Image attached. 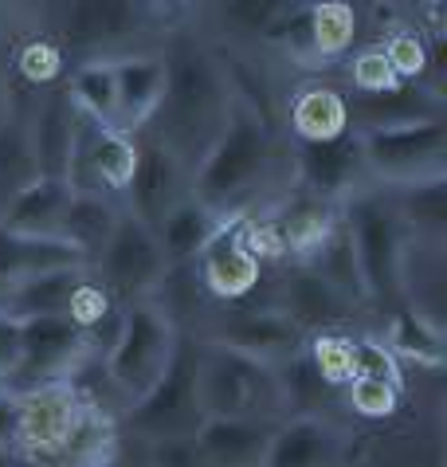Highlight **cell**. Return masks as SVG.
I'll return each mask as SVG.
<instances>
[{
    "mask_svg": "<svg viewBox=\"0 0 447 467\" xmlns=\"http://www.w3.org/2000/svg\"><path fill=\"white\" fill-rule=\"evenodd\" d=\"M8 5H12V12H16L20 5H28V0H8Z\"/></svg>",
    "mask_w": 447,
    "mask_h": 467,
    "instance_id": "681fc988",
    "label": "cell"
},
{
    "mask_svg": "<svg viewBox=\"0 0 447 467\" xmlns=\"http://www.w3.org/2000/svg\"><path fill=\"white\" fill-rule=\"evenodd\" d=\"M361 36V12L353 0H307V44L310 63H338L346 59Z\"/></svg>",
    "mask_w": 447,
    "mask_h": 467,
    "instance_id": "4316f807",
    "label": "cell"
},
{
    "mask_svg": "<svg viewBox=\"0 0 447 467\" xmlns=\"http://www.w3.org/2000/svg\"><path fill=\"white\" fill-rule=\"evenodd\" d=\"M8 28H12V5H8V0H0V44H5Z\"/></svg>",
    "mask_w": 447,
    "mask_h": 467,
    "instance_id": "c3c4849f",
    "label": "cell"
},
{
    "mask_svg": "<svg viewBox=\"0 0 447 467\" xmlns=\"http://www.w3.org/2000/svg\"><path fill=\"white\" fill-rule=\"evenodd\" d=\"M177 342H181V327L157 298L122 306L118 330H114L110 346L102 349L99 366H102V378L110 381V389L122 397L126 409L161 381V373L169 369V361H173Z\"/></svg>",
    "mask_w": 447,
    "mask_h": 467,
    "instance_id": "5b68a950",
    "label": "cell"
},
{
    "mask_svg": "<svg viewBox=\"0 0 447 467\" xmlns=\"http://www.w3.org/2000/svg\"><path fill=\"white\" fill-rule=\"evenodd\" d=\"M271 369H275V381H279L286 417H330L334 420V409L341 405V393L318 378V369L310 366L307 349L279 361V366H271Z\"/></svg>",
    "mask_w": 447,
    "mask_h": 467,
    "instance_id": "4dcf8cb0",
    "label": "cell"
},
{
    "mask_svg": "<svg viewBox=\"0 0 447 467\" xmlns=\"http://www.w3.org/2000/svg\"><path fill=\"white\" fill-rule=\"evenodd\" d=\"M157 5H165V8H173V12H185V16H192V12L201 8V0H157Z\"/></svg>",
    "mask_w": 447,
    "mask_h": 467,
    "instance_id": "7dc6e473",
    "label": "cell"
},
{
    "mask_svg": "<svg viewBox=\"0 0 447 467\" xmlns=\"http://www.w3.org/2000/svg\"><path fill=\"white\" fill-rule=\"evenodd\" d=\"M220 224H224V220H220L213 209H204L201 201H192V197H185L181 204H173V209L165 213L161 224L153 228L157 248H161L169 271L192 267L196 255H201V248H204L208 240H213V232H216Z\"/></svg>",
    "mask_w": 447,
    "mask_h": 467,
    "instance_id": "484cf974",
    "label": "cell"
},
{
    "mask_svg": "<svg viewBox=\"0 0 447 467\" xmlns=\"http://www.w3.org/2000/svg\"><path fill=\"white\" fill-rule=\"evenodd\" d=\"M341 220H346L353 252H358L365 306L385 318L397 306H404L400 259H404V244H409L400 216L392 209L389 189L361 185L358 192H349V197L341 201Z\"/></svg>",
    "mask_w": 447,
    "mask_h": 467,
    "instance_id": "277c9868",
    "label": "cell"
},
{
    "mask_svg": "<svg viewBox=\"0 0 447 467\" xmlns=\"http://www.w3.org/2000/svg\"><path fill=\"white\" fill-rule=\"evenodd\" d=\"M75 130L78 110L68 95V87L39 90L36 107L28 114V138H32V161L36 177L44 181H68L71 170V150H75Z\"/></svg>",
    "mask_w": 447,
    "mask_h": 467,
    "instance_id": "ffe728a7",
    "label": "cell"
},
{
    "mask_svg": "<svg viewBox=\"0 0 447 467\" xmlns=\"http://www.w3.org/2000/svg\"><path fill=\"white\" fill-rule=\"evenodd\" d=\"M404 236L424 244H447V177L416 181L404 189H389Z\"/></svg>",
    "mask_w": 447,
    "mask_h": 467,
    "instance_id": "83f0119b",
    "label": "cell"
},
{
    "mask_svg": "<svg viewBox=\"0 0 447 467\" xmlns=\"http://www.w3.org/2000/svg\"><path fill=\"white\" fill-rule=\"evenodd\" d=\"M307 0H201L196 8V28L208 40L228 47H263L275 28L295 16Z\"/></svg>",
    "mask_w": 447,
    "mask_h": 467,
    "instance_id": "2e32d148",
    "label": "cell"
},
{
    "mask_svg": "<svg viewBox=\"0 0 447 467\" xmlns=\"http://www.w3.org/2000/svg\"><path fill=\"white\" fill-rule=\"evenodd\" d=\"M47 32L68 63H114L134 51H157L177 28L192 24L157 0H44Z\"/></svg>",
    "mask_w": 447,
    "mask_h": 467,
    "instance_id": "3957f363",
    "label": "cell"
},
{
    "mask_svg": "<svg viewBox=\"0 0 447 467\" xmlns=\"http://www.w3.org/2000/svg\"><path fill=\"white\" fill-rule=\"evenodd\" d=\"M0 448H16V393L0 389Z\"/></svg>",
    "mask_w": 447,
    "mask_h": 467,
    "instance_id": "7bdbcfd3",
    "label": "cell"
},
{
    "mask_svg": "<svg viewBox=\"0 0 447 467\" xmlns=\"http://www.w3.org/2000/svg\"><path fill=\"white\" fill-rule=\"evenodd\" d=\"M8 95H12V79H8V56L0 51V122L8 119Z\"/></svg>",
    "mask_w": 447,
    "mask_h": 467,
    "instance_id": "f6af8a7d",
    "label": "cell"
},
{
    "mask_svg": "<svg viewBox=\"0 0 447 467\" xmlns=\"http://www.w3.org/2000/svg\"><path fill=\"white\" fill-rule=\"evenodd\" d=\"M291 192V146L232 99L228 126L189 177V197L220 220L271 209Z\"/></svg>",
    "mask_w": 447,
    "mask_h": 467,
    "instance_id": "7a4b0ae2",
    "label": "cell"
},
{
    "mask_svg": "<svg viewBox=\"0 0 447 467\" xmlns=\"http://www.w3.org/2000/svg\"><path fill=\"white\" fill-rule=\"evenodd\" d=\"M157 51L165 59V90L153 119L138 134L161 141L192 177L201 158L216 146V138L228 126L232 83L220 67L213 40L196 24L177 28Z\"/></svg>",
    "mask_w": 447,
    "mask_h": 467,
    "instance_id": "6da1fadb",
    "label": "cell"
},
{
    "mask_svg": "<svg viewBox=\"0 0 447 467\" xmlns=\"http://www.w3.org/2000/svg\"><path fill=\"white\" fill-rule=\"evenodd\" d=\"M63 267H87V259L59 236H24L0 224V306L24 279Z\"/></svg>",
    "mask_w": 447,
    "mask_h": 467,
    "instance_id": "44dd1931",
    "label": "cell"
},
{
    "mask_svg": "<svg viewBox=\"0 0 447 467\" xmlns=\"http://www.w3.org/2000/svg\"><path fill=\"white\" fill-rule=\"evenodd\" d=\"M353 346H358V373H353V378H377V381L404 385L400 361L392 358V349L380 342L377 334H361V338H353Z\"/></svg>",
    "mask_w": 447,
    "mask_h": 467,
    "instance_id": "ab89813d",
    "label": "cell"
},
{
    "mask_svg": "<svg viewBox=\"0 0 447 467\" xmlns=\"http://www.w3.org/2000/svg\"><path fill=\"white\" fill-rule=\"evenodd\" d=\"M189 334L208 346H224L244 358H255L263 366H279V361L307 349V334L286 315H279L275 306H247V303L213 306L208 315H201L196 330Z\"/></svg>",
    "mask_w": 447,
    "mask_h": 467,
    "instance_id": "8fae6325",
    "label": "cell"
},
{
    "mask_svg": "<svg viewBox=\"0 0 447 467\" xmlns=\"http://www.w3.org/2000/svg\"><path fill=\"white\" fill-rule=\"evenodd\" d=\"M271 306L279 310V315L291 318L295 327L307 334V338H314V334L341 330V327H349V322L358 318V310H353L346 298H341L330 283L318 275V271H310L302 264H291L283 271Z\"/></svg>",
    "mask_w": 447,
    "mask_h": 467,
    "instance_id": "e0dca14e",
    "label": "cell"
},
{
    "mask_svg": "<svg viewBox=\"0 0 447 467\" xmlns=\"http://www.w3.org/2000/svg\"><path fill=\"white\" fill-rule=\"evenodd\" d=\"M68 56L63 47L44 32H32L8 51V75L28 90H51L68 79Z\"/></svg>",
    "mask_w": 447,
    "mask_h": 467,
    "instance_id": "e575fe53",
    "label": "cell"
},
{
    "mask_svg": "<svg viewBox=\"0 0 447 467\" xmlns=\"http://www.w3.org/2000/svg\"><path fill=\"white\" fill-rule=\"evenodd\" d=\"M87 267H63V271H47V275H32L24 279L16 291L5 298L0 318L8 322H28V318H44V315H68L71 295L83 283Z\"/></svg>",
    "mask_w": 447,
    "mask_h": 467,
    "instance_id": "f546056e",
    "label": "cell"
},
{
    "mask_svg": "<svg viewBox=\"0 0 447 467\" xmlns=\"http://www.w3.org/2000/svg\"><path fill=\"white\" fill-rule=\"evenodd\" d=\"M353 134L361 146L365 177L377 189H404L416 181L447 177V119L353 130Z\"/></svg>",
    "mask_w": 447,
    "mask_h": 467,
    "instance_id": "52a82bcc",
    "label": "cell"
},
{
    "mask_svg": "<svg viewBox=\"0 0 447 467\" xmlns=\"http://www.w3.org/2000/svg\"><path fill=\"white\" fill-rule=\"evenodd\" d=\"M436 47H440V40H428L416 24H397V28H389L385 40H380V51H385L397 83H431L440 90Z\"/></svg>",
    "mask_w": 447,
    "mask_h": 467,
    "instance_id": "836d02e7",
    "label": "cell"
},
{
    "mask_svg": "<svg viewBox=\"0 0 447 467\" xmlns=\"http://www.w3.org/2000/svg\"><path fill=\"white\" fill-rule=\"evenodd\" d=\"M349 436L330 417H286L275 424L263 467H346Z\"/></svg>",
    "mask_w": 447,
    "mask_h": 467,
    "instance_id": "d6986e66",
    "label": "cell"
},
{
    "mask_svg": "<svg viewBox=\"0 0 447 467\" xmlns=\"http://www.w3.org/2000/svg\"><path fill=\"white\" fill-rule=\"evenodd\" d=\"M380 5L397 8L400 16H416V28L424 32L428 40H443V20H440L443 0H380Z\"/></svg>",
    "mask_w": 447,
    "mask_h": 467,
    "instance_id": "b9f144b4",
    "label": "cell"
},
{
    "mask_svg": "<svg viewBox=\"0 0 447 467\" xmlns=\"http://www.w3.org/2000/svg\"><path fill=\"white\" fill-rule=\"evenodd\" d=\"M87 405L90 397L75 378L47 381L28 389V393H16V448L28 460H36V467H51L63 444L71 440Z\"/></svg>",
    "mask_w": 447,
    "mask_h": 467,
    "instance_id": "7c38bea8",
    "label": "cell"
},
{
    "mask_svg": "<svg viewBox=\"0 0 447 467\" xmlns=\"http://www.w3.org/2000/svg\"><path fill=\"white\" fill-rule=\"evenodd\" d=\"M189 197V170L169 153L161 141L138 134V170L130 177L122 209L141 220L146 228H157L165 213Z\"/></svg>",
    "mask_w": 447,
    "mask_h": 467,
    "instance_id": "9a60e30c",
    "label": "cell"
},
{
    "mask_svg": "<svg viewBox=\"0 0 447 467\" xmlns=\"http://www.w3.org/2000/svg\"><path fill=\"white\" fill-rule=\"evenodd\" d=\"M71 201L68 181H44L36 177L32 185H24L16 197H8V204L0 209V224L24 236H56V224L63 216V204Z\"/></svg>",
    "mask_w": 447,
    "mask_h": 467,
    "instance_id": "f1b7e54d",
    "label": "cell"
},
{
    "mask_svg": "<svg viewBox=\"0 0 447 467\" xmlns=\"http://www.w3.org/2000/svg\"><path fill=\"white\" fill-rule=\"evenodd\" d=\"M346 79L358 95H380V90L397 87V75H392L380 44H365V47L353 51L349 63H346Z\"/></svg>",
    "mask_w": 447,
    "mask_h": 467,
    "instance_id": "f35d334b",
    "label": "cell"
},
{
    "mask_svg": "<svg viewBox=\"0 0 447 467\" xmlns=\"http://www.w3.org/2000/svg\"><path fill=\"white\" fill-rule=\"evenodd\" d=\"M0 467H36V460H28L20 448H0Z\"/></svg>",
    "mask_w": 447,
    "mask_h": 467,
    "instance_id": "bcb514c9",
    "label": "cell"
},
{
    "mask_svg": "<svg viewBox=\"0 0 447 467\" xmlns=\"http://www.w3.org/2000/svg\"><path fill=\"white\" fill-rule=\"evenodd\" d=\"M118 216H122V201L102 197V192H71V201L63 204V216L56 224V236L63 244H71L90 267L99 252L107 248Z\"/></svg>",
    "mask_w": 447,
    "mask_h": 467,
    "instance_id": "cb8c5ba5",
    "label": "cell"
},
{
    "mask_svg": "<svg viewBox=\"0 0 447 467\" xmlns=\"http://www.w3.org/2000/svg\"><path fill=\"white\" fill-rule=\"evenodd\" d=\"M380 342L392 349L397 361H412V366L428 369L443 366V327L416 315L412 306H397L392 315H385V338Z\"/></svg>",
    "mask_w": 447,
    "mask_h": 467,
    "instance_id": "d6a6232c",
    "label": "cell"
},
{
    "mask_svg": "<svg viewBox=\"0 0 447 467\" xmlns=\"http://www.w3.org/2000/svg\"><path fill=\"white\" fill-rule=\"evenodd\" d=\"M349 134V95L326 79L298 83L283 102V138L291 146H326Z\"/></svg>",
    "mask_w": 447,
    "mask_h": 467,
    "instance_id": "ac0fdd59",
    "label": "cell"
},
{
    "mask_svg": "<svg viewBox=\"0 0 447 467\" xmlns=\"http://www.w3.org/2000/svg\"><path fill=\"white\" fill-rule=\"evenodd\" d=\"M146 467H208L196 436L146 440Z\"/></svg>",
    "mask_w": 447,
    "mask_h": 467,
    "instance_id": "60d3db41",
    "label": "cell"
},
{
    "mask_svg": "<svg viewBox=\"0 0 447 467\" xmlns=\"http://www.w3.org/2000/svg\"><path fill=\"white\" fill-rule=\"evenodd\" d=\"M196 366H201V342L189 330H181V342L173 349L169 369L161 373V381L122 412L126 424L141 440L196 436V428L204 424L201 400H196Z\"/></svg>",
    "mask_w": 447,
    "mask_h": 467,
    "instance_id": "30bf717a",
    "label": "cell"
},
{
    "mask_svg": "<svg viewBox=\"0 0 447 467\" xmlns=\"http://www.w3.org/2000/svg\"><path fill=\"white\" fill-rule=\"evenodd\" d=\"M291 185L330 204H341L349 192L369 185L365 165H361L358 134L349 130L346 138L326 141V146H291Z\"/></svg>",
    "mask_w": 447,
    "mask_h": 467,
    "instance_id": "5bb4252c",
    "label": "cell"
},
{
    "mask_svg": "<svg viewBox=\"0 0 447 467\" xmlns=\"http://www.w3.org/2000/svg\"><path fill=\"white\" fill-rule=\"evenodd\" d=\"M196 400H201L204 420H263V424L286 420L275 369L255 358H244L235 349L208 342H201Z\"/></svg>",
    "mask_w": 447,
    "mask_h": 467,
    "instance_id": "8992f818",
    "label": "cell"
},
{
    "mask_svg": "<svg viewBox=\"0 0 447 467\" xmlns=\"http://www.w3.org/2000/svg\"><path fill=\"white\" fill-rule=\"evenodd\" d=\"M87 271L95 275L99 287L110 295V303L122 310L130 303L157 298V291H161V283L169 275V264H165L161 248H157L153 228H146L141 220H134L122 209L107 248L99 252V259Z\"/></svg>",
    "mask_w": 447,
    "mask_h": 467,
    "instance_id": "9c48e42d",
    "label": "cell"
},
{
    "mask_svg": "<svg viewBox=\"0 0 447 467\" xmlns=\"http://www.w3.org/2000/svg\"><path fill=\"white\" fill-rule=\"evenodd\" d=\"M302 267L318 271V275L330 283V287L346 298V303L358 310V315H365V283H361V267H358V252H353V240H349V228L346 220L338 216V224L330 228V236H326L318 244V252H314Z\"/></svg>",
    "mask_w": 447,
    "mask_h": 467,
    "instance_id": "1f68e13d",
    "label": "cell"
},
{
    "mask_svg": "<svg viewBox=\"0 0 447 467\" xmlns=\"http://www.w3.org/2000/svg\"><path fill=\"white\" fill-rule=\"evenodd\" d=\"M192 279L213 306L247 303L263 287V264L244 244V216H232L213 232L192 264Z\"/></svg>",
    "mask_w": 447,
    "mask_h": 467,
    "instance_id": "4fadbf2b",
    "label": "cell"
},
{
    "mask_svg": "<svg viewBox=\"0 0 447 467\" xmlns=\"http://www.w3.org/2000/svg\"><path fill=\"white\" fill-rule=\"evenodd\" d=\"M114 67V95H118V130L138 134L141 126L153 119L157 102L165 90V59L161 51H134L110 63Z\"/></svg>",
    "mask_w": 447,
    "mask_h": 467,
    "instance_id": "603a6c76",
    "label": "cell"
},
{
    "mask_svg": "<svg viewBox=\"0 0 447 467\" xmlns=\"http://www.w3.org/2000/svg\"><path fill=\"white\" fill-rule=\"evenodd\" d=\"M90 358H95L90 334L68 315L16 322V361H12L0 389L5 393H28V389L47 381H68Z\"/></svg>",
    "mask_w": 447,
    "mask_h": 467,
    "instance_id": "ba28073f",
    "label": "cell"
},
{
    "mask_svg": "<svg viewBox=\"0 0 447 467\" xmlns=\"http://www.w3.org/2000/svg\"><path fill=\"white\" fill-rule=\"evenodd\" d=\"M12 361H16V322L0 318V385H5Z\"/></svg>",
    "mask_w": 447,
    "mask_h": 467,
    "instance_id": "ee69618b",
    "label": "cell"
},
{
    "mask_svg": "<svg viewBox=\"0 0 447 467\" xmlns=\"http://www.w3.org/2000/svg\"><path fill=\"white\" fill-rule=\"evenodd\" d=\"M68 95L78 114H87L99 126H114L118 119V95H114V67L110 63H71L68 67Z\"/></svg>",
    "mask_w": 447,
    "mask_h": 467,
    "instance_id": "d590c367",
    "label": "cell"
},
{
    "mask_svg": "<svg viewBox=\"0 0 447 467\" xmlns=\"http://www.w3.org/2000/svg\"><path fill=\"white\" fill-rule=\"evenodd\" d=\"M307 358H310V366L318 369V378L326 385H334L338 393L353 381V373H358V346H353V334H346V330L307 338Z\"/></svg>",
    "mask_w": 447,
    "mask_h": 467,
    "instance_id": "8d00e7d4",
    "label": "cell"
},
{
    "mask_svg": "<svg viewBox=\"0 0 447 467\" xmlns=\"http://www.w3.org/2000/svg\"><path fill=\"white\" fill-rule=\"evenodd\" d=\"M275 424L263 420H204L196 428V444L208 467H263Z\"/></svg>",
    "mask_w": 447,
    "mask_h": 467,
    "instance_id": "d4e9b609",
    "label": "cell"
},
{
    "mask_svg": "<svg viewBox=\"0 0 447 467\" xmlns=\"http://www.w3.org/2000/svg\"><path fill=\"white\" fill-rule=\"evenodd\" d=\"M428 119H443V90L431 83H397L380 95L349 99V130H385Z\"/></svg>",
    "mask_w": 447,
    "mask_h": 467,
    "instance_id": "7402d4cb",
    "label": "cell"
},
{
    "mask_svg": "<svg viewBox=\"0 0 447 467\" xmlns=\"http://www.w3.org/2000/svg\"><path fill=\"white\" fill-rule=\"evenodd\" d=\"M400 389L392 381H377V378H353L341 389V409H349L361 420H389L400 405Z\"/></svg>",
    "mask_w": 447,
    "mask_h": 467,
    "instance_id": "74e56055",
    "label": "cell"
}]
</instances>
